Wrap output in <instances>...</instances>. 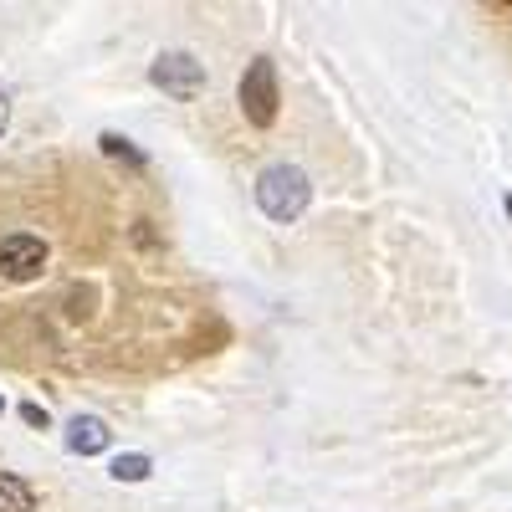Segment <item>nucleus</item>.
I'll list each match as a JSON object with an SVG mask.
<instances>
[{"label":"nucleus","instance_id":"4","mask_svg":"<svg viewBox=\"0 0 512 512\" xmlns=\"http://www.w3.org/2000/svg\"><path fill=\"white\" fill-rule=\"evenodd\" d=\"M41 267H47V241L41 236L16 231V236L0 241V272L11 282H31V277H41Z\"/></svg>","mask_w":512,"mask_h":512},{"label":"nucleus","instance_id":"6","mask_svg":"<svg viewBox=\"0 0 512 512\" xmlns=\"http://www.w3.org/2000/svg\"><path fill=\"white\" fill-rule=\"evenodd\" d=\"M31 507H36V492L21 477L0 472V512H31Z\"/></svg>","mask_w":512,"mask_h":512},{"label":"nucleus","instance_id":"7","mask_svg":"<svg viewBox=\"0 0 512 512\" xmlns=\"http://www.w3.org/2000/svg\"><path fill=\"white\" fill-rule=\"evenodd\" d=\"M144 477H149V456L134 451V456H118L113 461V482H144Z\"/></svg>","mask_w":512,"mask_h":512},{"label":"nucleus","instance_id":"10","mask_svg":"<svg viewBox=\"0 0 512 512\" xmlns=\"http://www.w3.org/2000/svg\"><path fill=\"white\" fill-rule=\"evenodd\" d=\"M6 123H11V103H6V93H0V134H6Z\"/></svg>","mask_w":512,"mask_h":512},{"label":"nucleus","instance_id":"2","mask_svg":"<svg viewBox=\"0 0 512 512\" xmlns=\"http://www.w3.org/2000/svg\"><path fill=\"white\" fill-rule=\"evenodd\" d=\"M236 103H241V113H246V123H251V128H272V123H277L282 93H277V67H272L267 57H256V62L241 72Z\"/></svg>","mask_w":512,"mask_h":512},{"label":"nucleus","instance_id":"3","mask_svg":"<svg viewBox=\"0 0 512 512\" xmlns=\"http://www.w3.org/2000/svg\"><path fill=\"white\" fill-rule=\"evenodd\" d=\"M149 82L159 93H169L175 103H190V98L205 93V67L190 52H159L154 67H149Z\"/></svg>","mask_w":512,"mask_h":512},{"label":"nucleus","instance_id":"1","mask_svg":"<svg viewBox=\"0 0 512 512\" xmlns=\"http://www.w3.org/2000/svg\"><path fill=\"white\" fill-rule=\"evenodd\" d=\"M308 200H313V185L297 164H272V169H262V180H256V205H262L267 221H282V226L297 221L308 210Z\"/></svg>","mask_w":512,"mask_h":512},{"label":"nucleus","instance_id":"8","mask_svg":"<svg viewBox=\"0 0 512 512\" xmlns=\"http://www.w3.org/2000/svg\"><path fill=\"white\" fill-rule=\"evenodd\" d=\"M103 149H108L113 159H128V164H144V154H139V149H128V139H118V134H103Z\"/></svg>","mask_w":512,"mask_h":512},{"label":"nucleus","instance_id":"9","mask_svg":"<svg viewBox=\"0 0 512 512\" xmlns=\"http://www.w3.org/2000/svg\"><path fill=\"white\" fill-rule=\"evenodd\" d=\"M21 420H26V425H41V431H47V410H41V405H21Z\"/></svg>","mask_w":512,"mask_h":512},{"label":"nucleus","instance_id":"11","mask_svg":"<svg viewBox=\"0 0 512 512\" xmlns=\"http://www.w3.org/2000/svg\"><path fill=\"white\" fill-rule=\"evenodd\" d=\"M0 410H6V400H0Z\"/></svg>","mask_w":512,"mask_h":512},{"label":"nucleus","instance_id":"5","mask_svg":"<svg viewBox=\"0 0 512 512\" xmlns=\"http://www.w3.org/2000/svg\"><path fill=\"white\" fill-rule=\"evenodd\" d=\"M108 441H113V431L98 415H77L67 425V451H77V456H98V451H108Z\"/></svg>","mask_w":512,"mask_h":512}]
</instances>
